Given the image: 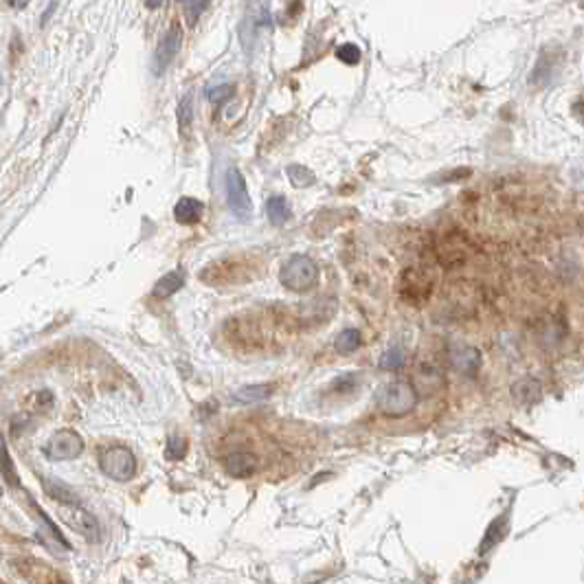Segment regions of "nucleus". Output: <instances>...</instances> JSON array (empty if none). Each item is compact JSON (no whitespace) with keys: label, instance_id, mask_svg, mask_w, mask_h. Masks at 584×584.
<instances>
[{"label":"nucleus","instance_id":"obj_1","mask_svg":"<svg viewBox=\"0 0 584 584\" xmlns=\"http://www.w3.org/2000/svg\"><path fill=\"white\" fill-rule=\"evenodd\" d=\"M376 407L387 417H405L417 407V393L409 380H391L376 393Z\"/></svg>","mask_w":584,"mask_h":584},{"label":"nucleus","instance_id":"obj_2","mask_svg":"<svg viewBox=\"0 0 584 584\" xmlns=\"http://www.w3.org/2000/svg\"><path fill=\"white\" fill-rule=\"evenodd\" d=\"M281 283L292 292L312 290L319 281V266L306 255H292L279 271Z\"/></svg>","mask_w":584,"mask_h":584},{"label":"nucleus","instance_id":"obj_3","mask_svg":"<svg viewBox=\"0 0 584 584\" xmlns=\"http://www.w3.org/2000/svg\"><path fill=\"white\" fill-rule=\"evenodd\" d=\"M99 468L112 481H130L137 475V457L125 446H110L99 455Z\"/></svg>","mask_w":584,"mask_h":584},{"label":"nucleus","instance_id":"obj_4","mask_svg":"<svg viewBox=\"0 0 584 584\" xmlns=\"http://www.w3.org/2000/svg\"><path fill=\"white\" fill-rule=\"evenodd\" d=\"M224 189H226V205H229L231 213L236 215L238 220H248L250 213H253V203H250L244 176L238 167H229L226 170Z\"/></svg>","mask_w":584,"mask_h":584},{"label":"nucleus","instance_id":"obj_5","mask_svg":"<svg viewBox=\"0 0 584 584\" xmlns=\"http://www.w3.org/2000/svg\"><path fill=\"white\" fill-rule=\"evenodd\" d=\"M44 455L53 461H69V459H77L83 453V440L79 437V433H75L73 428H62L55 430L48 442L44 444Z\"/></svg>","mask_w":584,"mask_h":584},{"label":"nucleus","instance_id":"obj_6","mask_svg":"<svg viewBox=\"0 0 584 584\" xmlns=\"http://www.w3.org/2000/svg\"><path fill=\"white\" fill-rule=\"evenodd\" d=\"M60 519L73 531H77L79 536L86 538L88 543L102 541V527H99V521L88 510H83L81 505H62L60 508Z\"/></svg>","mask_w":584,"mask_h":584},{"label":"nucleus","instance_id":"obj_7","mask_svg":"<svg viewBox=\"0 0 584 584\" xmlns=\"http://www.w3.org/2000/svg\"><path fill=\"white\" fill-rule=\"evenodd\" d=\"M180 44H182V31H180V25L174 22L161 38L156 51H154V60H152L154 75H163L167 69H170V64L176 60V55L180 51Z\"/></svg>","mask_w":584,"mask_h":584},{"label":"nucleus","instance_id":"obj_8","mask_svg":"<svg viewBox=\"0 0 584 584\" xmlns=\"http://www.w3.org/2000/svg\"><path fill=\"white\" fill-rule=\"evenodd\" d=\"M448 360L455 369L463 376H477L481 369V354L479 349L466 343H455L448 349Z\"/></svg>","mask_w":584,"mask_h":584},{"label":"nucleus","instance_id":"obj_9","mask_svg":"<svg viewBox=\"0 0 584 584\" xmlns=\"http://www.w3.org/2000/svg\"><path fill=\"white\" fill-rule=\"evenodd\" d=\"M13 564H15V569L20 571V576L27 578L31 584H55L57 573L38 558H20V560H15Z\"/></svg>","mask_w":584,"mask_h":584},{"label":"nucleus","instance_id":"obj_10","mask_svg":"<svg viewBox=\"0 0 584 584\" xmlns=\"http://www.w3.org/2000/svg\"><path fill=\"white\" fill-rule=\"evenodd\" d=\"M444 385V376L440 372V367L435 365H420V369L415 374V380L411 382V387L415 389L417 398L420 395H430Z\"/></svg>","mask_w":584,"mask_h":584},{"label":"nucleus","instance_id":"obj_11","mask_svg":"<svg viewBox=\"0 0 584 584\" xmlns=\"http://www.w3.org/2000/svg\"><path fill=\"white\" fill-rule=\"evenodd\" d=\"M33 510L38 512V516H40V523H42V529H40V538H42V543L48 547V549H57V552H69V541L64 538V534L57 529V525L48 519V516L40 510V505L38 503H33Z\"/></svg>","mask_w":584,"mask_h":584},{"label":"nucleus","instance_id":"obj_12","mask_svg":"<svg viewBox=\"0 0 584 584\" xmlns=\"http://www.w3.org/2000/svg\"><path fill=\"white\" fill-rule=\"evenodd\" d=\"M203 213H205V205L200 203V200L191 198V196H185V198H180L176 203V207H174V220L178 224L191 226V224H198L200 220H203Z\"/></svg>","mask_w":584,"mask_h":584},{"label":"nucleus","instance_id":"obj_13","mask_svg":"<svg viewBox=\"0 0 584 584\" xmlns=\"http://www.w3.org/2000/svg\"><path fill=\"white\" fill-rule=\"evenodd\" d=\"M224 468H226V473L231 475V477H240V479H244V477H250L255 473V468H257V461H255V457L250 455V453H231L226 459H224Z\"/></svg>","mask_w":584,"mask_h":584},{"label":"nucleus","instance_id":"obj_14","mask_svg":"<svg viewBox=\"0 0 584 584\" xmlns=\"http://www.w3.org/2000/svg\"><path fill=\"white\" fill-rule=\"evenodd\" d=\"M40 481H42L44 492L51 498H55L60 505H79L77 494L66 486V483H62L57 479H48V477H40Z\"/></svg>","mask_w":584,"mask_h":584},{"label":"nucleus","instance_id":"obj_15","mask_svg":"<svg viewBox=\"0 0 584 584\" xmlns=\"http://www.w3.org/2000/svg\"><path fill=\"white\" fill-rule=\"evenodd\" d=\"M182 286H185V273L182 271H172L158 279V283L154 286V297L156 299H167L174 292H178Z\"/></svg>","mask_w":584,"mask_h":584},{"label":"nucleus","instance_id":"obj_16","mask_svg":"<svg viewBox=\"0 0 584 584\" xmlns=\"http://www.w3.org/2000/svg\"><path fill=\"white\" fill-rule=\"evenodd\" d=\"M273 387L266 385V382H259V385H246L240 391H236V398L240 405H253V402H264V400H269L273 395Z\"/></svg>","mask_w":584,"mask_h":584},{"label":"nucleus","instance_id":"obj_17","mask_svg":"<svg viewBox=\"0 0 584 584\" xmlns=\"http://www.w3.org/2000/svg\"><path fill=\"white\" fill-rule=\"evenodd\" d=\"M266 215H269V220H271L273 226H283L290 218L288 200L283 196H273L269 203H266Z\"/></svg>","mask_w":584,"mask_h":584},{"label":"nucleus","instance_id":"obj_18","mask_svg":"<svg viewBox=\"0 0 584 584\" xmlns=\"http://www.w3.org/2000/svg\"><path fill=\"white\" fill-rule=\"evenodd\" d=\"M0 477H5L7 483H11V486H18L20 479H18V473H15V466H13V459L9 455V450H7V444H5V437L0 435Z\"/></svg>","mask_w":584,"mask_h":584},{"label":"nucleus","instance_id":"obj_19","mask_svg":"<svg viewBox=\"0 0 584 584\" xmlns=\"http://www.w3.org/2000/svg\"><path fill=\"white\" fill-rule=\"evenodd\" d=\"M360 345V332L354 330V327H347L339 334V339H337V349H339V354H354L356 349Z\"/></svg>","mask_w":584,"mask_h":584},{"label":"nucleus","instance_id":"obj_20","mask_svg":"<svg viewBox=\"0 0 584 584\" xmlns=\"http://www.w3.org/2000/svg\"><path fill=\"white\" fill-rule=\"evenodd\" d=\"M286 174H288V178H290V182L294 187H310V185H314V174L308 170V167H304V165H290L288 170H286Z\"/></svg>","mask_w":584,"mask_h":584},{"label":"nucleus","instance_id":"obj_21","mask_svg":"<svg viewBox=\"0 0 584 584\" xmlns=\"http://www.w3.org/2000/svg\"><path fill=\"white\" fill-rule=\"evenodd\" d=\"M176 116H178V125L180 130H189L191 128V121H193V104H191V95H185L180 99V104H178V110H176Z\"/></svg>","mask_w":584,"mask_h":584},{"label":"nucleus","instance_id":"obj_22","mask_svg":"<svg viewBox=\"0 0 584 584\" xmlns=\"http://www.w3.org/2000/svg\"><path fill=\"white\" fill-rule=\"evenodd\" d=\"M185 453H187V440L185 437L172 435L170 440H167V446H165V457L167 459L178 461V459L185 457Z\"/></svg>","mask_w":584,"mask_h":584},{"label":"nucleus","instance_id":"obj_23","mask_svg":"<svg viewBox=\"0 0 584 584\" xmlns=\"http://www.w3.org/2000/svg\"><path fill=\"white\" fill-rule=\"evenodd\" d=\"M380 367H382V369H387V372L405 367V352H402V349H398V347L387 349V352L382 354V358H380Z\"/></svg>","mask_w":584,"mask_h":584},{"label":"nucleus","instance_id":"obj_24","mask_svg":"<svg viewBox=\"0 0 584 584\" xmlns=\"http://www.w3.org/2000/svg\"><path fill=\"white\" fill-rule=\"evenodd\" d=\"M233 95H236V86H233V83H220V86H213L207 90V97L211 104H224Z\"/></svg>","mask_w":584,"mask_h":584},{"label":"nucleus","instance_id":"obj_25","mask_svg":"<svg viewBox=\"0 0 584 584\" xmlns=\"http://www.w3.org/2000/svg\"><path fill=\"white\" fill-rule=\"evenodd\" d=\"M337 57L345 64H358L360 62V46L358 44H352V42H347V44H341L337 48Z\"/></svg>","mask_w":584,"mask_h":584},{"label":"nucleus","instance_id":"obj_26","mask_svg":"<svg viewBox=\"0 0 584 584\" xmlns=\"http://www.w3.org/2000/svg\"><path fill=\"white\" fill-rule=\"evenodd\" d=\"M209 5L207 3H185L182 5V11H185V20L189 27H193L200 18V13H203Z\"/></svg>","mask_w":584,"mask_h":584},{"label":"nucleus","instance_id":"obj_27","mask_svg":"<svg viewBox=\"0 0 584 584\" xmlns=\"http://www.w3.org/2000/svg\"><path fill=\"white\" fill-rule=\"evenodd\" d=\"M0 494H3V483H0Z\"/></svg>","mask_w":584,"mask_h":584}]
</instances>
